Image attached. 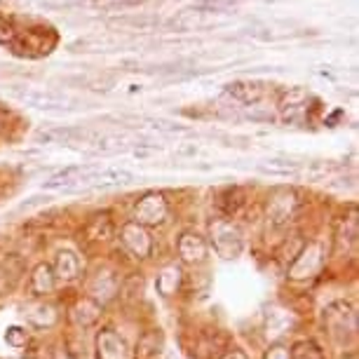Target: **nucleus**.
I'll return each instance as SVG.
<instances>
[{"instance_id":"nucleus-6","label":"nucleus","mask_w":359,"mask_h":359,"mask_svg":"<svg viewBox=\"0 0 359 359\" xmlns=\"http://www.w3.org/2000/svg\"><path fill=\"white\" fill-rule=\"evenodd\" d=\"M120 240H123V247L134 256V259H148L153 252V240H151V235H148V230L134 221L123 226V230H120Z\"/></svg>"},{"instance_id":"nucleus-21","label":"nucleus","mask_w":359,"mask_h":359,"mask_svg":"<svg viewBox=\"0 0 359 359\" xmlns=\"http://www.w3.org/2000/svg\"><path fill=\"white\" fill-rule=\"evenodd\" d=\"M151 127L162 132V134H188V127L179 125V123H172V120H153Z\"/></svg>"},{"instance_id":"nucleus-22","label":"nucleus","mask_w":359,"mask_h":359,"mask_svg":"<svg viewBox=\"0 0 359 359\" xmlns=\"http://www.w3.org/2000/svg\"><path fill=\"white\" fill-rule=\"evenodd\" d=\"M97 151H99V153H120V151H125V141L120 139V137H106V139H99Z\"/></svg>"},{"instance_id":"nucleus-18","label":"nucleus","mask_w":359,"mask_h":359,"mask_svg":"<svg viewBox=\"0 0 359 359\" xmlns=\"http://www.w3.org/2000/svg\"><path fill=\"white\" fill-rule=\"evenodd\" d=\"M155 287H158V291L165 298L174 296L176 291H179V287H181V270L176 268V266H167L158 275V282H155Z\"/></svg>"},{"instance_id":"nucleus-7","label":"nucleus","mask_w":359,"mask_h":359,"mask_svg":"<svg viewBox=\"0 0 359 359\" xmlns=\"http://www.w3.org/2000/svg\"><path fill=\"white\" fill-rule=\"evenodd\" d=\"M176 252H179L181 261L184 263H205L207 261V242L205 237L198 235L195 230H186V233L179 235V242H176Z\"/></svg>"},{"instance_id":"nucleus-13","label":"nucleus","mask_w":359,"mask_h":359,"mask_svg":"<svg viewBox=\"0 0 359 359\" xmlns=\"http://www.w3.org/2000/svg\"><path fill=\"white\" fill-rule=\"evenodd\" d=\"M19 99L24 104H29L33 108H40V111H59V108L66 106V97L62 94H54V92H19Z\"/></svg>"},{"instance_id":"nucleus-5","label":"nucleus","mask_w":359,"mask_h":359,"mask_svg":"<svg viewBox=\"0 0 359 359\" xmlns=\"http://www.w3.org/2000/svg\"><path fill=\"white\" fill-rule=\"evenodd\" d=\"M169 216V205L162 193H148L144 195L137 207H134V223L139 226H160Z\"/></svg>"},{"instance_id":"nucleus-1","label":"nucleus","mask_w":359,"mask_h":359,"mask_svg":"<svg viewBox=\"0 0 359 359\" xmlns=\"http://www.w3.org/2000/svg\"><path fill=\"white\" fill-rule=\"evenodd\" d=\"M209 240H212L214 252L221 256V259H237L245 249V240H242V233L237 230L226 219L212 221L209 226Z\"/></svg>"},{"instance_id":"nucleus-20","label":"nucleus","mask_w":359,"mask_h":359,"mask_svg":"<svg viewBox=\"0 0 359 359\" xmlns=\"http://www.w3.org/2000/svg\"><path fill=\"white\" fill-rule=\"evenodd\" d=\"M291 359H324V352L313 341H301L291 350Z\"/></svg>"},{"instance_id":"nucleus-24","label":"nucleus","mask_w":359,"mask_h":359,"mask_svg":"<svg viewBox=\"0 0 359 359\" xmlns=\"http://www.w3.org/2000/svg\"><path fill=\"white\" fill-rule=\"evenodd\" d=\"M47 202H50V198H47V195H33V198L22 202V209H31V207H38V205H47Z\"/></svg>"},{"instance_id":"nucleus-16","label":"nucleus","mask_w":359,"mask_h":359,"mask_svg":"<svg viewBox=\"0 0 359 359\" xmlns=\"http://www.w3.org/2000/svg\"><path fill=\"white\" fill-rule=\"evenodd\" d=\"M226 94L233 97L235 101H240V104L252 106V104H259V99L263 97V90H261V85H256V83H230L226 85Z\"/></svg>"},{"instance_id":"nucleus-14","label":"nucleus","mask_w":359,"mask_h":359,"mask_svg":"<svg viewBox=\"0 0 359 359\" xmlns=\"http://www.w3.org/2000/svg\"><path fill=\"white\" fill-rule=\"evenodd\" d=\"M24 317L31 327L36 329H47L57 322V310H54L50 303H36V306L24 308Z\"/></svg>"},{"instance_id":"nucleus-10","label":"nucleus","mask_w":359,"mask_h":359,"mask_svg":"<svg viewBox=\"0 0 359 359\" xmlns=\"http://www.w3.org/2000/svg\"><path fill=\"white\" fill-rule=\"evenodd\" d=\"M99 315H101V303H97L90 296L80 298V301H76V306L71 308V322L80 329L92 327L99 320Z\"/></svg>"},{"instance_id":"nucleus-3","label":"nucleus","mask_w":359,"mask_h":359,"mask_svg":"<svg viewBox=\"0 0 359 359\" xmlns=\"http://www.w3.org/2000/svg\"><path fill=\"white\" fill-rule=\"evenodd\" d=\"M301 202H298L296 193L289 191V188H280L275 191L273 195L268 198V207H266V214H268V221L273 223L275 228H282L294 219Z\"/></svg>"},{"instance_id":"nucleus-19","label":"nucleus","mask_w":359,"mask_h":359,"mask_svg":"<svg viewBox=\"0 0 359 359\" xmlns=\"http://www.w3.org/2000/svg\"><path fill=\"white\" fill-rule=\"evenodd\" d=\"M261 172H266V174H273V176H289V174H294L298 165L296 162H291V160H282V158H273V160H266L263 165L259 167Z\"/></svg>"},{"instance_id":"nucleus-9","label":"nucleus","mask_w":359,"mask_h":359,"mask_svg":"<svg viewBox=\"0 0 359 359\" xmlns=\"http://www.w3.org/2000/svg\"><path fill=\"white\" fill-rule=\"evenodd\" d=\"M118 291V277H115L113 270H99L97 275L92 277L90 282V298H94L97 303H104V301H111Z\"/></svg>"},{"instance_id":"nucleus-8","label":"nucleus","mask_w":359,"mask_h":359,"mask_svg":"<svg viewBox=\"0 0 359 359\" xmlns=\"http://www.w3.org/2000/svg\"><path fill=\"white\" fill-rule=\"evenodd\" d=\"M94 348H97V359H127L130 355L125 338L115 334L113 329H101Z\"/></svg>"},{"instance_id":"nucleus-23","label":"nucleus","mask_w":359,"mask_h":359,"mask_svg":"<svg viewBox=\"0 0 359 359\" xmlns=\"http://www.w3.org/2000/svg\"><path fill=\"white\" fill-rule=\"evenodd\" d=\"M5 341H8L12 348H26V331L19 327H10L8 334H5Z\"/></svg>"},{"instance_id":"nucleus-4","label":"nucleus","mask_w":359,"mask_h":359,"mask_svg":"<svg viewBox=\"0 0 359 359\" xmlns=\"http://www.w3.org/2000/svg\"><path fill=\"white\" fill-rule=\"evenodd\" d=\"M324 266V245L322 242H310V245L301 247V252L294 256V263L289 268L291 280H308L315 273H320Z\"/></svg>"},{"instance_id":"nucleus-26","label":"nucleus","mask_w":359,"mask_h":359,"mask_svg":"<svg viewBox=\"0 0 359 359\" xmlns=\"http://www.w3.org/2000/svg\"><path fill=\"white\" fill-rule=\"evenodd\" d=\"M221 359H249V355L245 350H240V348H230V350L223 352Z\"/></svg>"},{"instance_id":"nucleus-25","label":"nucleus","mask_w":359,"mask_h":359,"mask_svg":"<svg viewBox=\"0 0 359 359\" xmlns=\"http://www.w3.org/2000/svg\"><path fill=\"white\" fill-rule=\"evenodd\" d=\"M266 359H289V350L282 348V345H275V348H270Z\"/></svg>"},{"instance_id":"nucleus-15","label":"nucleus","mask_w":359,"mask_h":359,"mask_svg":"<svg viewBox=\"0 0 359 359\" xmlns=\"http://www.w3.org/2000/svg\"><path fill=\"white\" fill-rule=\"evenodd\" d=\"M134 174L127 172V169H118V167H108V169H94L92 174V184L97 186H125L132 184Z\"/></svg>"},{"instance_id":"nucleus-17","label":"nucleus","mask_w":359,"mask_h":359,"mask_svg":"<svg viewBox=\"0 0 359 359\" xmlns=\"http://www.w3.org/2000/svg\"><path fill=\"white\" fill-rule=\"evenodd\" d=\"M29 287H31V291H33L36 296H47V294H52L54 287H57V277H54L52 268H50V266H45V263H40V266H38L36 270H33Z\"/></svg>"},{"instance_id":"nucleus-11","label":"nucleus","mask_w":359,"mask_h":359,"mask_svg":"<svg viewBox=\"0 0 359 359\" xmlns=\"http://www.w3.org/2000/svg\"><path fill=\"white\" fill-rule=\"evenodd\" d=\"M54 277L62 282H73L78 280L80 275V261L76 252H71V249H62V252L57 254V259H54Z\"/></svg>"},{"instance_id":"nucleus-12","label":"nucleus","mask_w":359,"mask_h":359,"mask_svg":"<svg viewBox=\"0 0 359 359\" xmlns=\"http://www.w3.org/2000/svg\"><path fill=\"white\" fill-rule=\"evenodd\" d=\"M162 348H165L162 331L160 329H151L137 341V348H134V359H158Z\"/></svg>"},{"instance_id":"nucleus-2","label":"nucleus","mask_w":359,"mask_h":359,"mask_svg":"<svg viewBox=\"0 0 359 359\" xmlns=\"http://www.w3.org/2000/svg\"><path fill=\"white\" fill-rule=\"evenodd\" d=\"M324 324L334 343H348L350 336L357 331V315L348 303H334L324 310Z\"/></svg>"}]
</instances>
